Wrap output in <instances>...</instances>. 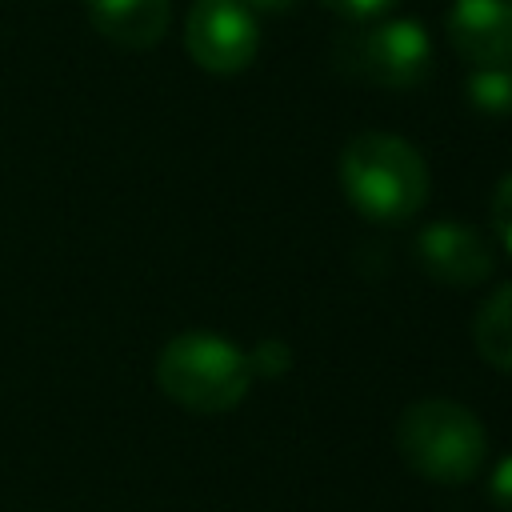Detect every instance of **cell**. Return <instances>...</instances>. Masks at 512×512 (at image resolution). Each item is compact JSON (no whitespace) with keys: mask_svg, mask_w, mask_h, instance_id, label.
Returning a JSON list of instances; mask_svg holds the SVG:
<instances>
[{"mask_svg":"<svg viewBox=\"0 0 512 512\" xmlns=\"http://www.w3.org/2000/svg\"><path fill=\"white\" fill-rule=\"evenodd\" d=\"M464 96L476 112L508 116L512 112V68H468Z\"/></svg>","mask_w":512,"mask_h":512,"instance_id":"cell-10","label":"cell"},{"mask_svg":"<svg viewBox=\"0 0 512 512\" xmlns=\"http://www.w3.org/2000/svg\"><path fill=\"white\" fill-rule=\"evenodd\" d=\"M340 192L372 224H404L428 204L424 156L392 132H356L340 148Z\"/></svg>","mask_w":512,"mask_h":512,"instance_id":"cell-1","label":"cell"},{"mask_svg":"<svg viewBox=\"0 0 512 512\" xmlns=\"http://www.w3.org/2000/svg\"><path fill=\"white\" fill-rule=\"evenodd\" d=\"M184 48L204 72L236 76L260 52L256 12L244 0H196L184 20Z\"/></svg>","mask_w":512,"mask_h":512,"instance_id":"cell-5","label":"cell"},{"mask_svg":"<svg viewBox=\"0 0 512 512\" xmlns=\"http://www.w3.org/2000/svg\"><path fill=\"white\" fill-rule=\"evenodd\" d=\"M88 24L116 48L144 52L156 48L172 24L168 0H84Z\"/></svg>","mask_w":512,"mask_h":512,"instance_id":"cell-8","label":"cell"},{"mask_svg":"<svg viewBox=\"0 0 512 512\" xmlns=\"http://www.w3.org/2000/svg\"><path fill=\"white\" fill-rule=\"evenodd\" d=\"M488 224L500 240V248L512 256V172L500 176L496 192H492V204H488Z\"/></svg>","mask_w":512,"mask_h":512,"instance_id":"cell-12","label":"cell"},{"mask_svg":"<svg viewBox=\"0 0 512 512\" xmlns=\"http://www.w3.org/2000/svg\"><path fill=\"white\" fill-rule=\"evenodd\" d=\"M432 36L420 20H360L332 44V64L372 88L408 92L432 72Z\"/></svg>","mask_w":512,"mask_h":512,"instance_id":"cell-4","label":"cell"},{"mask_svg":"<svg viewBox=\"0 0 512 512\" xmlns=\"http://www.w3.org/2000/svg\"><path fill=\"white\" fill-rule=\"evenodd\" d=\"M328 12H336V16H344V20H376V16H384L388 8H396L400 0H320Z\"/></svg>","mask_w":512,"mask_h":512,"instance_id":"cell-13","label":"cell"},{"mask_svg":"<svg viewBox=\"0 0 512 512\" xmlns=\"http://www.w3.org/2000/svg\"><path fill=\"white\" fill-rule=\"evenodd\" d=\"M472 344L496 372H512V280L500 284L472 316Z\"/></svg>","mask_w":512,"mask_h":512,"instance_id":"cell-9","label":"cell"},{"mask_svg":"<svg viewBox=\"0 0 512 512\" xmlns=\"http://www.w3.org/2000/svg\"><path fill=\"white\" fill-rule=\"evenodd\" d=\"M252 12H268V16H280V12H292L296 0H244Z\"/></svg>","mask_w":512,"mask_h":512,"instance_id":"cell-15","label":"cell"},{"mask_svg":"<svg viewBox=\"0 0 512 512\" xmlns=\"http://www.w3.org/2000/svg\"><path fill=\"white\" fill-rule=\"evenodd\" d=\"M444 32L468 68H512V0H452Z\"/></svg>","mask_w":512,"mask_h":512,"instance_id":"cell-7","label":"cell"},{"mask_svg":"<svg viewBox=\"0 0 512 512\" xmlns=\"http://www.w3.org/2000/svg\"><path fill=\"white\" fill-rule=\"evenodd\" d=\"M248 364H252V376H268V380H276V376H284V372L292 368V348H288L284 340L268 336V340H260V344L252 348Z\"/></svg>","mask_w":512,"mask_h":512,"instance_id":"cell-11","label":"cell"},{"mask_svg":"<svg viewBox=\"0 0 512 512\" xmlns=\"http://www.w3.org/2000/svg\"><path fill=\"white\" fill-rule=\"evenodd\" d=\"M488 496L500 512H512V456H504L488 476Z\"/></svg>","mask_w":512,"mask_h":512,"instance_id":"cell-14","label":"cell"},{"mask_svg":"<svg viewBox=\"0 0 512 512\" xmlns=\"http://www.w3.org/2000/svg\"><path fill=\"white\" fill-rule=\"evenodd\" d=\"M160 392L196 416L232 412L252 388L248 352L216 332H180L156 356Z\"/></svg>","mask_w":512,"mask_h":512,"instance_id":"cell-2","label":"cell"},{"mask_svg":"<svg viewBox=\"0 0 512 512\" xmlns=\"http://www.w3.org/2000/svg\"><path fill=\"white\" fill-rule=\"evenodd\" d=\"M396 448L416 476L432 484H468L488 456V436L472 408L432 396L400 412Z\"/></svg>","mask_w":512,"mask_h":512,"instance_id":"cell-3","label":"cell"},{"mask_svg":"<svg viewBox=\"0 0 512 512\" xmlns=\"http://www.w3.org/2000/svg\"><path fill=\"white\" fill-rule=\"evenodd\" d=\"M416 264L448 288H476L496 272L492 244L464 220H432L416 232Z\"/></svg>","mask_w":512,"mask_h":512,"instance_id":"cell-6","label":"cell"}]
</instances>
